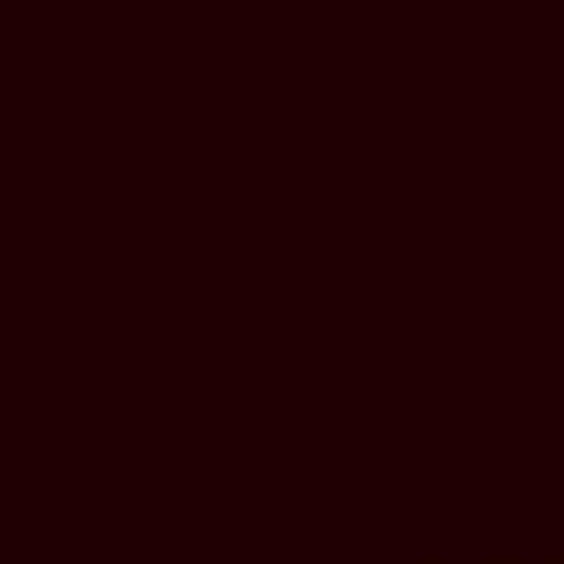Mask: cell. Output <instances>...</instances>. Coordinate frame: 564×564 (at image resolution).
<instances>
[{
	"instance_id": "cell-1",
	"label": "cell",
	"mask_w": 564,
	"mask_h": 564,
	"mask_svg": "<svg viewBox=\"0 0 564 564\" xmlns=\"http://www.w3.org/2000/svg\"><path fill=\"white\" fill-rule=\"evenodd\" d=\"M542 564H564V555H542Z\"/></svg>"
}]
</instances>
